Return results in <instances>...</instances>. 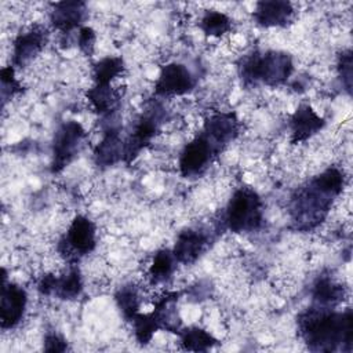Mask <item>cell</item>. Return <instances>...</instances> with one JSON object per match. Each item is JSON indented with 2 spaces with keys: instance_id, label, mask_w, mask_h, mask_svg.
<instances>
[{
  "instance_id": "6da1fadb",
  "label": "cell",
  "mask_w": 353,
  "mask_h": 353,
  "mask_svg": "<svg viewBox=\"0 0 353 353\" xmlns=\"http://www.w3.org/2000/svg\"><path fill=\"white\" fill-rule=\"evenodd\" d=\"M343 186L345 175L338 167H328L299 186L288 203L290 219L294 229L312 232L319 228L327 219Z\"/></svg>"
},
{
  "instance_id": "7a4b0ae2",
  "label": "cell",
  "mask_w": 353,
  "mask_h": 353,
  "mask_svg": "<svg viewBox=\"0 0 353 353\" xmlns=\"http://www.w3.org/2000/svg\"><path fill=\"white\" fill-rule=\"evenodd\" d=\"M299 336L312 352H352L353 312L310 305L296 317Z\"/></svg>"
},
{
  "instance_id": "3957f363",
  "label": "cell",
  "mask_w": 353,
  "mask_h": 353,
  "mask_svg": "<svg viewBox=\"0 0 353 353\" xmlns=\"http://www.w3.org/2000/svg\"><path fill=\"white\" fill-rule=\"evenodd\" d=\"M237 70L245 87L258 84L277 87L291 77L294 62L291 55L284 51L255 50L239 61Z\"/></svg>"
},
{
  "instance_id": "277c9868",
  "label": "cell",
  "mask_w": 353,
  "mask_h": 353,
  "mask_svg": "<svg viewBox=\"0 0 353 353\" xmlns=\"http://www.w3.org/2000/svg\"><path fill=\"white\" fill-rule=\"evenodd\" d=\"M263 226V201L248 186L236 189L222 214V228L233 233H254Z\"/></svg>"
},
{
  "instance_id": "5b68a950",
  "label": "cell",
  "mask_w": 353,
  "mask_h": 353,
  "mask_svg": "<svg viewBox=\"0 0 353 353\" xmlns=\"http://www.w3.org/2000/svg\"><path fill=\"white\" fill-rule=\"evenodd\" d=\"M165 119L167 113L160 102L152 101L145 108V110L137 119L132 131L124 141V163L130 164L139 156V153L159 134Z\"/></svg>"
},
{
  "instance_id": "8992f818",
  "label": "cell",
  "mask_w": 353,
  "mask_h": 353,
  "mask_svg": "<svg viewBox=\"0 0 353 353\" xmlns=\"http://www.w3.org/2000/svg\"><path fill=\"white\" fill-rule=\"evenodd\" d=\"M97 245V228L95 223L84 216L77 215L73 218L66 233L58 243L59 254L74 263L83 256L95 250Z\"/></svg>"
},
{
  "instance_id": "52a82bcc",
  "label": "cell",
  "mask_w": 353,
  "mask_h": 353,
  "mask_svg": "<svg viewBox=\"0 0 353 353\" xmlns=\"http://www.w3.org/2000/svg\"><path fill=\"white\" fill-rule=\"evenodd\" d=\"M85 137L87 132L79 121L68 120L58 127L52 139V174H59L74 160L83 146Z\"/></svg>"
},
{
  "instance_id": "ba28073f",
  "label": "cell",
  "mask_w": 353,
  "mask_h": 353,
  "mask_svg": "<svg viewBox=\"0 0 353 353\" xmlns=\"http://www.w3.org/2000/svg\"><path fill=\"white\" fill-rule=\"evenodd\" d=\"M218 154H221L218 148L200 131L183 146L179 154L178 167L181 175L183 178L200 176Z\"/></svg>"
},
{
  "instance_id": "9c48e42d",
  "label": "cell",
  "mask_w": 353,
  "mask_h": 353,
  "mask_svg": "<svg viewBox=\"0 0 353 353\" xmlns=\"http://www.w3.org/2000/svg\"><path fill=\"white\" fill-rule=\"evenodd\" d=\"M28 305L26 291L7 281L6 269H1V298H0V325L3 330L15 328L23 319Z\"/></svg>"
},
{
  "instance_id": "30bf717a",
  "label": "cell",
  "mask_w": 353,
  "mask_h": 353,
  "mask_svg": "<svg viewBox=\"0 0 353 353\" xmlns=\"http://www.w3.org/2000/svg\"><path fill=\"white\" fill-rule=\"evenodd\" d=\"M196 87V77L182 63L171 62L161 68L154 83L156 97H176L190 92Z\"/></svg>"
},
{
  "instance_id": "8fae6325",
  "label": "cell",
  "mask_w": 353,
  "mask_h": 353,
  "mask_svg": "<svg viewBox=\"0 0 353 353\" xmlns=\"http://www.w3.org/2000/svg\"><path fill=\"white\" fill-rule=\"evenodd\" d=\"M37 291L46 296H55L62 301H73L83 291V279L79 268L72 263L69 270L61 277L44 274L37 283Z\"/></svg>"
},
{
  "instance_id": "7c38bea8",
  "label": "cell",
  "mask_w": 353,
  "mask_h": 353,
  "mask_svg": "<svg viewBox=\"0 0 353 353\" xmlns=\"http://www.w3.org/2000/svg\"><path fill=\"white\" fill-rule=\"evenodd\" d=\"M48 41V30L41 25H34L18 33L12 41L11 63L14 68H23L34 59Z\"/></svg>"
},
{
  "instance_id": "4fadbf2b",
  "label": "cell",
  "mask_w": 353,
  "mask_h": 353,
  "mask_svg": "<svg viewBox=\"0 0 353 353\" xmlns=\"http://www.w3.org/2000/svg\"><path fill=\"white\" fill-rule=\"evenodd\" d=\"M201 132L222 152L240 132V120L234 112H216L210 114L203 124Z\"/></svg>"
},
{
  "instance_id": "5bb4252c",
  "label": "cell",
  "mask_w": 353,
  "mask_h": 353,
  "mask_svg": "<svg viewBox=\"0 0 353 353\" xmlns=\"http://www.w3.org/2000/svg\"><path fill=\"white\" fill-rule=\"evenodd\" d=\"M211 236L203 229L186 228L179 232L172 254L178 263L192 265L210 247Z\"/></svg>"
},
{
  "instance_id": "9a60e30c",
  "label": "cell",
  "mask_w": 353,
  "mask_h": 353,
  "mask_svg": "<svg viewBox=\"0 0 353 353\" xmlns=\"http://www.w3.org/2000/svg\"><path fill=\"white\" fill-rule=\"evenodd\" d=\"M325 125V120L316 113V110L307 105L302 103L296 108L290 119L291 142L294 145L301 143L320 132Z\"/></svg>"
},
{
  "instance_id": "2e32d148",
  "label": "cell",
  "mask_w": 353,
  "mask_h": 353,
  "mask_svg": "<svg viewBox=\"0 0 353 353\" xmlns=\"http://www.w3.org/2000/svg\"><path fill=\"white\" fill-rule=\"evenodd\" d=\"M294 7L284 0H263L255 4L254 21L263 28H285L294 17Z\"/></svg>"
},
{
  "instance_id": "e0dca14e",
  "label": "cell",
  "mask_w": 353,
  "mask_h": 353,
  "mask_svg": "<svg viewBox=\"0 0 353 353\" xmlns=\"http://www.w3.org/2000/svg\"><path fill=\"white\" fill-rule=\"evenodd\" d=\"M87 6L84 1H58L52 4L50 12V21L54 29L63 34H69L72 30L81 28V22L85 19Z\"/></svg>"
},
{
  "instance_id": "ac0fdd59",
  "label": "cell",
  "mask_w": 353,
  "mask_h": 353,
  "mask_svg": "<svg viewBox=\"0 0 353 353\" xmlns=\"http://www.w3.org/2000/svg\"><path fill=\"white\" fill-rule=\"evenodd\" d=\"M124 141L120 137V128L114 124H108L103 128V137L94 149V161L98 167L106 168L123 161Z\"/></svg>"
},
{
  "instance_id": "d6986e66",
  "label": "cell",
  "mask_w": 353,
  "mask_h": 353,
  "mask_svg": "<svg viewBox=\"0 0 353 353\" xmlns=\"http://www.w3.org/2000/svg\"><path fill=\"white\" fill-rule=\"evenodd\" d=\"M124 90L121 87H112L110 84H94L85 97L91 103L92 109L105 119H112L119 110Z\"/></svg>"
},
{
  "instance_id": "ffe728a7",
  "label": "cell",
  "mask_w": 353,
  "mask_h": 353,
  "mask_svg": "<svg viewBox=\"0 0 353 353\" xmlns=\"http://www.w3.org/2000/svg\"><path fill=\"white\" fill-rule=\"evenodd\" d=\"M346 291L331 276L321 274L316 279L312 288V305L335 309L343 302Z\"/></svg>"
},
{
  "instance_id": "44dd1931",
  "label": "cell",
  "mask_w": 353,
  "mask_h": 353,
  "mask_svg": "<svg viewBox=\"0 0 353 353\" xmlns=\"http://www.w3.org/2000/svg\"><path fill=\"white\" fill-rule=\"evenodd\" d=\"M176 263L178 262L172 254V250H168V248L159 250L154 254L153 261L148 270L149 283L153 285H157L168 281L175 272Z\"/></svg>"
},
{
  "instance_id": "7402d4cb",
  "label": "cell",
  "mask_w": 353,
  "mask_h": 353,
  "mask_svg": "<svg viewBox=\"0 0 353 353\" xmlns=\"http://www.w3.org/2000/svg\"><path fill=\"white\" fill-rule=\"evenodd\" d=\"M178 336L181 339L182 349L189 352H207L219 343L214 335L200 327L181 328Z\"/></svg>"
},
{
  "instance_id": "603a6c76",
  "label": "cell",
  "mask_w": 353,
  "mask_h": 353,
  "mask_svg": "<svg viewBox=\"0 0 353 353\" xmlns=\"http://www.w3.org/2000/svg\"><path fill=\"white\" fill-rule=\"evenodd\" d=\"M114 301L124 320L131 321L135 314L139 313L141 296L138 288L134 284H125L120 287L114 294Z\"/></svg>"
},
{
  "instance_id": "cb8c5ba5",
  "label": "cell",
  "mask_w": 353,
  "mask_h": 353,
  "mask_svg": "<svg viewBox=\"0 0 353 353\" xmlns=\"http://www.w3.org/2000/svg\"><path fill=\"white\" fill-rule=\"evenodd\" d=\"M124 70V61L121 57H106L98 61L92 69V79L95 84H110Z\"/></svg>"
},
{
  "instance_id": "d4e9b609",
  "label": "cell",
  "mask_w": 353,
  "mask_h": 353,
  "mask_svg": "<svg viewBox=\"0 0 353 353\" xmlns=\"http://www.w3.org/2000/svg\"><path fill=\"white\" fill-rule=\"evenodd\" d=\"M199 26L207 36L219 37L230 30L232 21L226 14L221 11L210 10V11H205V14L201 17Z\"/></svg>"
},
{
  "instance_id": "484cf974",
  "label": "cell",
  "mask_w": 353,
  "mask_h": 353,
  "mask_svg": "<svg viewBox=\"0 0 353 353\" xmlns=\"http://www.w3.org/2000/svg\"><path fill=\"white\" fill-rule=\"evenodd\" d=\"M132 325H134V334H135V339L141 343V345H146L150 342L153 334L156 331L160 330V325L154 317V314L150 313H138L135 314V317L131 320Z\"/></svg>"
},
{
  "instance_id": "4316f807",
  "label": "cell",
  "mask_w": 353,
  "mask_h": 353,
  "mask_svg": "<svg viewBox=\"0 0 353 353\" xmlns=\"http://www.w3.org/2000/svg\"><path fill=\"white\" fill-rule=\"evenodd\" d=\"M0 80H1V99L3 105H6L7 99H11L15 94L22 92V84L15 79L14 66H4L0 70Z\"/></svg>"
},
{
  "instance_id": "83f0119b",
  "label": "cell",
  "mask_w": 353,
  "mask_h": 353,
  "mask_svg": "<svg viewBox=\"0 0 353 353\" xmlns=\"http://www.w3.org/2000/svg\"><path fill=\"white\" fill-rule=\"evenodd\" d=\"M336 69H338V74L342 81V85L345 87L347 94H350L352 92V79H353V72H352L353 66H352V51L349 48L343 50L338 55Z\"/></svg>"
},
{
  "instance_id": "f1b7e54d",
  "label": "cell",
  "mask_w": 353,
  "mask_h": 353,
  "mask_svg": "<svg viewBox=\"0 0 353 353\" xmlns=\"http://www.w3.org/2000/svg\"><path fill=\"white\" fill-rule=\"evenodd\" d=\"M95 41H97V34L94 32L92 28L90 26H81L79 29V36H77V46L80 48V51L87 55L91 57L95 48Z\"/></svg>"
},
{
  "instance_id": "f546056e",
  "label": "cell",
  "mask_w": 353,
  "mask_h": 353,
  "mask_svg": "<svg viewBox=\"0 0 353 353\" xmlns=\"http://www.w3.org/2000/svg\"><path fill=\"white\" fill-rule=\"evenodd\" d=\"M68 349V342L59 334L51 331L44 338V350L46 352H65Z\"/></svg>"
}]
</instances>
